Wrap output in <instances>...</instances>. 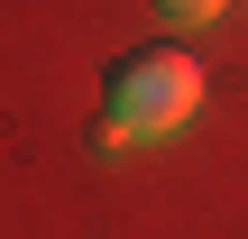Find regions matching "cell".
Wrapping results in <instances>:
<instances>
[{
    "label": "cell",
    "instance_id": "7a4b0ae2",
    "mask_svg": "<svg viewBox=\"0 0 248 239\" xmlns=\"http://www.w3.org/2000/svg\"><path fill=\"white\" fill-rule=\"evenodd\" d=\"M156 18H175V28H202V18H221V0H147Z\"/></svg>",
    "mask_w": 248,
    "mask_h": 239
},
{
    "label": "cell",
    "instance_id": "6da1fadb",
    "mask_svg": "<svg viewBox=\"0 0 248 239\" xmlns=\"http://www.w3.org/2000/svg\"><path fill=\"white\" fill-rule=\"evenodd\" d=\"M193 111H202V64H193L184 46H129V55L101 74V138H110V147L175 138Z\"/></svg>",
    "mask_w": 248,
    "mask_h": 239
}]
</instances>
